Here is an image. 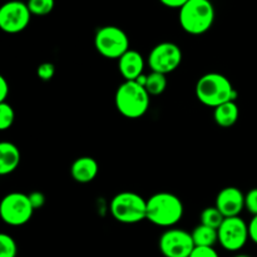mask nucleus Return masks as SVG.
<instances>
[{"label":"nucleus","mask_w":257,"mask_h":257,"mask_svg":"<svg viewBox=\"0 0 257 257\" xmlns=\"http://www.w3.org/2000/svg\"><path fill=\"white\" fill-rule=\"evenodd\" d=\"M8 95H9V84L4 77H0V103L7 102Z\"/></svg>","instance_id":"28"},{"label":"nucleus","mask_w":257,"mask_h":257,"mask_svg":"<svg viewBox=\"0 0 257 257\" xmlns=\"http://www.w3.org/2000/svg\"><path fill=\"white\" fill-rule=\"evenodd\" d=\"M245 208L252 216L257 215V187L251 188L245 195Z\"/></svg>","instance_id":"24"},{"label":"nucleus","mask_w":257,"mask_h":257,"mask_svg":"<svg viewBox=\"0 0 257 257\" xmlns=\"http://www.w3.org/2000/svg\"><path fill=\"white\" fill-rule=\"evenodd\" d=\"M29 195L22 192L8 193L0 203V216L7 225L23 226L29 222L34 213Z\"/></svg>","instance_id":"7"},{"label":"nucleus","mask_w":257,"mask_h":257,"mask_svg":"<svg viewBox=\"0 0 257 257\" xmlns=\"http://www.w3.org/2000/svg\"><path fill=\"white\" fill-rule=\"evenodd\" d=\"M32 13L27 3L10 0L0 8V29L8 34H18L27 29Z\"/></svg>","instance_id":"10"},{"label":"nucleus","mask_w":257,"mask_h":257,"mask_svg":"<svg viewBox=\"0 0 257 257\" xmlns=\"http://www.w3.org/2000/svg\"><path fill=\"white\" fill-rule=\"evenodd\" d=\"M238 117H240V109H238V105L233 100L232 102L223 103V104L218 105L213 110V119L222 128L232 127L237 122Z\"/></svg>","instance_id":"16"},{"label":"nucleus","mask_w":257,"mask_h":257,"mask_svg":"<svg viewBox=\"0 0 257 257\" xmlns=\"http://www.w3.org/2000/svg\"><path fill=\"white\" fill-rule=\"evenodd\" d=\"M188 0H160V3L171 9H181Z\"/></svg>","instance_id":"29"},{"label":"nucleus","mask_w":257,"mask_h":257,"mask_svg":"<svg viewBox=\"0 0 257 257\" xmlns=\"http://www.w3.org/2000/svg\"><path fill=\"white\" fill-rule=\"evenodd\" d=\"M99 166L93 157H79L70 166V175L78 183H89L97 177Z\"/></svg>","instance_id":"14"},{"label":"nucleus","mask_w":257,"mask_h":257,"mask_svg":"<svg viewBox=\"0 0 257 257\" xmlns=\"http://www.w3.org/2000/svg\"><path fill=\"white\" fill-rule=\"evenodd\" d=\"M195 246L200 247H213L218 242V231L205 225H198L191 232Z\"/></svg>","instance_id":"17"},{"label":"nucleus","mask_w":257,"mask_h":257,"mask_svg":"<svg viewBox=\"0 0 257 257\" xmlns=\"http://www.w3.org/2000/svg\"><path fill=\"white\" fill-rule=\"evenodd\" d=\"M223 220H225V217H223L222 213L217 210L216 206L206 207L205 210L201 212V216H200L201 225L208 226V227L216 228V230L220 228V226L222 225Z\"/></svg>","instance_id":"19"},{"label":"nucleus","mask_w":257,"mask_h":257,"mask_svg":"<svg viewBox=\"0 0 257 257\" xmlns=\"http://www.w3.org/2000/svg\"><path fill=\"white\" fill-rule=\"evenodd\" d=\"M196 97L206 107L217 108L218 105L237 99V92L232 83L220 73H207L196 83Z\"/></svg>","instance_id":"1"},{"label":"nucleus","mask_w":257,"mask_h":257,"mask_svg":"<svg viewBox=\"0 0 257 257\" xmlns=\"http://www.w3.org/2000/svg\"><path fill=\"white\" fill-rule=\"evenodd\" d=\"M15 112L12 105L7 102L0 103V130L7 131L14 124Z\"/></svg>","instance_id":"21"},{"label":"nucleus","mask_w":257,"mask_h":257,"mask_svg":"<svg viewBox=\"0 0 257 257\" xmlns=\"http://www.w3.org/2000/svg\"><path fill=\"white\" fill-rule=\"evenodd\" d=\"M18 247L14 238L7 233L0 235V257H17Z\"/></svg>","instance_id":"22"},{"label":"nucleus","mask_w":257,"mask_h":257,"mask_svg":"<svg viewBox=\"0 0 257 257\" xmlns=\"http://www.w3.org/2000/svg\"><path fill=\"white\" fill-rule=\"evenodd\" d=\"M29 200L34 210H39V208L44 206L45 196L42 192H39V191H33L32 193H29Z\"/></svg>","instance_id":"26"},{"label":"nucleus","mask_w":257,"mask_h":257,"mask_svg":"<svg viewBox=\"0 0 257 257\" xmlns=\"http://www.w3.org/2000/svg\"><path fill=\"white\" fill-rule=\"evenodd\" d=\"M115 108L125 118L137 119L147 113L151 95L143 85L136 80H124L118 87L114 97Z\"/></svg>","instance_id":"3"},{"label":"nucleus","mask_w":257,"mask_h":257,"mask_svg":"<svg viewBox=\"0 0 257 257\" xmlns=\"http://www.w3.org/2000/svg\"><path fill=\"white\" fill-rule=\"evenodd\" d=\"M182 50L172 42H162L152 48L147 58V64L152 72L167 75L177 69L182 63Z\"/></svg>","instance_id":"8"},{"label":"nucleus","mask_w":257,"mask_h":257,"mask_svg":"<svg viewBox=\"0 0 257 257\" xmlns=\"http://www.w3.org/2000/svg\"><path fill=\"white\" fill-rule=\"evenodd\" d=\"M54 74H55V67L53 63H49V62L42 63V64L37 68L38 78L42 79L43 82H49L50 79H53Z\"/></svg>","instance_id":"23"},{"label":"nucleus","mask_w":257,"mask_h":257,"mask_svg":"<svg viewBox=\"0 0 257 257\" xmlns=\"http://www.w3.org/2000/svg\"><path fill=\"white\" fill-rule=\"evenodd\" d=\"M190 257H220L218 256L217 251L213 247H200V246H196L193 248L192 253Z\"/></svg>","instance_id":"25"},{"label":"nucleus","mask_w":257,"mask_h":257,"mask_svg":"<svg viewBox=\"0 0 257 257\" xmlns=\"http://www.w3.org/2000/svg\"><path fill=\"white\" fill-rule=\"evenodd\" d=\"M94 47L102 57L108 59H119L130 48L127 33L115 25H105L95 32Z\"/></svg>","instance_id":"6"},{"label":"nucleus","mask_w":257,"mask_h":257,"mask_svg":"<svg viewBox=\"0 0 257 257\" xmlns=\"http://www.w3.org/2000/svg\"><path fill=\"white\" fill-rule=\"evenodd\" d=\"M233 257H251V256L245 255V253H240V255H236V256H233Z\"/></svg>","instance_id":"30"},{"label":"nucleus","mask_w":257,"mask_h":257,"mask_svg":"<svg viewBox=\"0 0 257 257\" xmlns=\"http://www.w3.org/2000/svg\"><path fill=\"white\" fill-rule=\"evenodd\" d=\"M160 251L165 257H190L196 247L191 232L182 228H167L161 235Z\"/></svg>","instance_id":"11"},{"label":"nucleus","mask_w":257,"mask_h":257,"mask_svg":"<svg viewBox=\"0 0 257 257\" xmlns=\"http://www.w3.org/2000/svg\"><path fill=\"white\" fill-rule=\"evenodd\" d=\"M215 206L223 217H237L245 210V193L237 187H225L218 192Z\"/></svg>","instance_id":"12"},{"label":"nucleus","mask_w":257,"mask_h":257,"mask_svg":"<svg viewBox=\"0 0 257 257\" xmlns=\"http://www.w3.org/2000/svg\"><path fill=\"white\" fill-rule=\"evenodd\" d=\"M248 235H250V240L257 245V215L252 216L248 223Z\"/></svg>","instance_id":"27"},{"label":"nucleus","mask_w":257,"mask_h":257,"mask_svg":"<svg viewBox=\"0 0 257 257\" xmlns=\"http://www.w3.org/2000/svg\"><path fill=\"white\" fill-rule=\"evenodd\" d=\"M185 207L178 196L158 192L147 200V220L160 227L171 228L183 217Z\"/></svg>","instance_id":"2"},{"label":"nucleus","mask_w":257,"mask_h":257,"mask_svg":"<svg viewBox=\"0 0 257 257\" xmlns=\"http://www.w3.org/2000/svg\"><path fill=\"white\" fill-rule=\"evenodd\" d=\"M110 213L120 223L133 225L147 220V200L131 191L117 193L110 201Z\"/></svg>","instance_id":"5"},{"label":"nucleus","mask_w":257,"mask_h":257,"mask_svg":"<svg viewBox=\"0 0 257 257\" xmlns=\"http://www.w3.org/2000/svg\"><path fill=\"white\" fill-rule=\"evenodd\" d=\"M218 243L230 252H237L245 247L250 240L248 223H246L240 216L225 218L218 228Z\"/></svg>","instance_id":"9"},{"label":"nucleus","mask_w":257,"mask_h":257,"mask_svg":"<svg viewBox=\"0 0 257 257\" xmlns=\"http://www.w3.org/2000/svg\"><path fill=\"white\" fill-rule=\"evenodd\" d=\"M20 150L14 143H0V175L7 176L14 172L20 165Z\"/></svg>","instance_id":"15"},{"label":"nucleus","mask_w":257,"mask_h":257,"mask_svg":"<svg viewBox=\"0 0 257 257\" xmlns=\"http://www.w3.org/2000/svg\"><path fill=\"white\" fill-rule=\"evenodd\" d=\"M215 8L210 0H188L180 9L181 28L191 35H201L212 28Z\"/></svg>","instance_id":"4"},{"label":"nucleus","mask_w":257,"mask_h":257,"mask_svg":"<svg viewBox=\"0 0 257 257\" xmlns=\"http://www.w3.org/2000/svg\"><path fill=\"white\" fill-rule=\"evenodd\" d=\"M145 58L138 50L130 49L118 59V69L124 80H137L145 70Z\"/></svg>","instance_id":"13"},{"label":"nucleus","mask_w":257,"mask_h":257,"mask_svg":"<svg viewBox=\"0 0 257 257\" xmlns=\"http://www.w3.org/2000/svg\"><path fill=\"white\" fill-rule=\"evenodd\" d=\"M27 5L32 15L45 17L53 12L55 7V0H28Z\"/></svg>","instance_id":"20"},{"label":"nucleus","mask_w":257,"mask_h":257,"mask_svg":"<svg viewBox=\"0 0 257 257\" xmlns=\"http://www.w3.org/2000/svg\"><path fill=\"white\" fill-rule=\"evenodd\" d=\"M145 88L150 95L162 94L166 90V88H167V78H166V74L157 72H151V74L147 75Z\"/></svg>","instance_id":"18"}]
</instances>
